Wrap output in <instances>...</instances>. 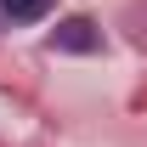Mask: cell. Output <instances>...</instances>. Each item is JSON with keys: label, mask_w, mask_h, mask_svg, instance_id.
Here are the masks:
<instances>
[{"label": "cell", "mask_w": 147, "mask_h": 147, "mask_svg": "<svg viewBox=\"0 0 147 147\" xmlns=\"http://www.w3.org/2000/svg\"><path fill=\"white\" fill-rule=\"evenodd\" d=\"M0 11L11 23H40V17H51V0H0Z\"/></svg>", "instance_id": "cell-2"}, {"label": "cell", "mask_w": 147, "mask_h": 147, "mask_svg": "<svg viewBox=\"0 0 147 147\" xmlns=\"http://www.w3.org/2000/svg\"><path fill=\"white\" fill-rule=\"evenodd\" d=\"M51 45H62V51H102V34H91L85 17H74V23H62L51 34Z\"/></svg>", "instance_id": "cell-1"}]
</instances>
